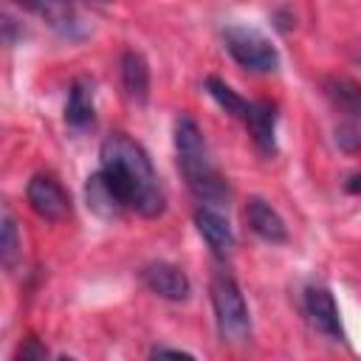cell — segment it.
<instances>
[{"label": "cell", "instance_id": "obj_1", "mask_svg": "<svg viewBox=\"0 0 361 361\" xmlns=\"http://www.w3.org/2000/svg\"><path fill=\"white\" fill-rule=\"evenodd\" d=\"M99 158H102L99 169L107 175V180L113 183V189L118 192L127 209H133L141 217H158L164 212L166 206L164 186L158 180L149 155L138 141H133L124 133H113L102 141Z\"/></svg>", "mask_w": 361, "mask_h": 361}, {"label": "cell", "instance_id": "obj_10", "mask_svg": "<svg viewBox=\"0 0 361 361\" xmlns=\"http://www.w3.org/2000/svg\"><path fill=\"white\" fill-rule=\"evenodd\" d=\"M245 223H248V228H251L259 240H265V243H271V245H279V243L288 240V226H285V220H282L279 212H276L268 200H262V197H248V203H245Z\"/></svg>", "mask_w": 361, "mask_h": 361}, {"label": "cell", "instance_id": "obj_2", "mask_svg": "<svg viewBox=\"0 0 361 361\" xmlns=\"http://www.w3.org/2000/svg\"><path fill=\"white\" fill-rule=\"evenodd\" d=\"M175 152H178V169L186 180L189 192L200 203L220 206L228 195V186L212 161V152L206 147V138H203L197 121L189 116H180L175 121Z\"/></svg>", "mask_w": 361, "mask_h": 361}, {"label": "cell", "instance_id": "obj_3", "mask_svg": "<svg viewBox=\"0 0 361 361\" xmlns=\"http://www.w3.org/2000/svg\"><path fill=\"white\" fill-rule=\"evenodd\" d=\"M209 293H212V307H214V322H217L220 338L228 344L245 341L251 333V319H248V305L243 299L237 279L228 271L217 268L212 274Z\"/></svg>", "mask_w": 361, "mask_h": 361}, {"label": "cell", "instance_id": "obj_13", "mask_svg": "<svg viewBox=\"0 0 361 361\" xmlns=\"http://www.w3.org/2000/svg\"><path fill=\"white\" fill-rule=\"evenodd\" d=\"M121 87L127 99L135 104H144L149 96V68H147V59L135 51H127L121 56Z\"/></svg>", "mask_w": 361, "mask_h": 361}, {"label": "cell", "instance_id": "obj_12", "mask_svg": "<svg viewBox=\"0 0 361 361\" xmlns=\"http://www.w3.org/2000/svg\"><path fill=\"white\" fill-rule=\"evenodd\" d=\"M85 200H87V209L90 212H96L99 217H107V220L110 217H118L127 209L121 203L118 192L113 189V183L107 180V175L102 169L87 178V183H85Z\"/></svg>", "mask_w": 361, "mask_h": 361}, {"label": "cell", "instance_id": "obj_16", "mask_svg": "<svg viewBox=\"0 0 361 361\" xmlns=\"http://www.w3.org/2000/svg\"><path fill=\"white\" fill-rule=\"evenodd\" d=\"M0 251H3V262L11 265L14 254H17V226L11 220V214H3V237H0Z\"/></svg>", "mask_w": 361, "mask_h": 361}, {"label": "cell", "instance_id": "obj_11", "mask_svg": "<svg viewBox=\"0 0 361 361\" xmlns=\"http://www.w3.org/2000/svg\"><path fill=\"white\" fill-rule=\"evenodd\" d=\"M243 124L262 155L276 152V107L271 102H251Z\"/></svg>", "mask_w": 361, "mask_h": 361}, {"label": "cell", "instance_id": "obj_19", "mask_svg": "<svg viewBox=\"0 0 361 361\" xmlns=\"http://www.w3.org/2000/svg\"><path fill=\"white\" fill-rule=\"evenodd\" d=\"M155 355H175V358H180V355H189V353H183V350H166V347H158V350H155Z\"/></svg>", "mask_w": 361, "mask_h": 361}, {"label": "cell", "instance_id": "obj_17", "mask_svg": "<svg viewBox=\"0 0 361 361\" xmlns=\"http://www.w3.org/2000/svg\"><path fill=\"white\" fill-rule=\"evenodd\" d=\"M34 344H37V341L28 338V350H20V358H25V361H28V358H42L45 350H42V347H34Z\"/></svg>", "mask_w": 361, "mask_h": 361}, {"label": "cell", "instance_id": "obj_15", "mask_svg": "<svg viewBox=\"0 0 361 361\" xmlns=\"http://www.w3.org/2000/svg\"><path fill=\"white\" fill-rule=\"evenodd\" d=\"M206 93H209V96H212V99H214V102H217L228 116H234V118H240V121L248 116L251 102H248V99H243V96H240L234 87H228L223 79L209 76V79H206Z\"/></svg>", "mask_w": 361, "mask_h": 361}, {"label": "cell", "instance_id": "obj_9", "mask_svg": "<svg viewBox=\"0 0 361 361\" xmlns=\"http://www.w3.org/2000/svg\"><path fill=\"white\" fill-rule=\"evenodd\" d=\"M195 226H197L200 237L206 240V245L212 248L214 257H228L234 251V231H231L226 214L217 206L200 203V209L195 212Z\"/></svg>", "mask_w": 361, "mask_h": 361}, {"label": "cell", "instance_id": "obj_6", "mask_svg": "<svg viewBox=\"0 0 361 361\" xmlns=\"http://www.w3.org/2000/svg\"><path fill=\"white\" fill-rule=\"evenodd\" d=\"M305 316L307 322L324 333L333 341H344V327H341V316H338V305L333 299V293L324 285H310L305 290Z\"/></svg>", "mask_w": 361, "mask_h": 361}, {"label": "cell", "instance_id": "obj_18", "mask_svg": "<svg viewBox=\"0 0 361 361\" xmlns=\"http://www.w3.org/2000/svg\"><path fill=\"white\" fill-rule=\"evenodd\" d=\"M347 192H350V195H361V172L347 180Z\"/></svg>", "mask_w": 361, "mask_h": 361}, {"label": "cell", "instance_id": "obj_7", "mask_svg": "<svg viewBox=\"0 0 361 361\" xmlns=\"http://www.w3.org/2000/svg\"><path fill=\"white\" fill-rule=\"evenodd\" d=\"M141 279H144V285H147L155 296L169 299V302L186 299V296H189V288H192V285H189V276L183 274V268H178V265H172V262H164V259L144 265Z\"/></svg>", "mask_w": 361, "mask_h": 361}, {"label": "cell", "instance_id": "obj_8", "mask_svg": "<svg viewBox=\"0 0 361 361\" xmlns=\"http://www.w3.org/2000/svg\"><path fill=\"white\" fill-rule=\"evenodd\" d=\"M23 8L34 11L37 17H42L56 34L68 37V39H79L82 37V20L76 14V6L71 0H17Z\"/></svg>", "mask_w": 361, "mask_h": 361}, {"label": "cell", "instance_id": "obj_4", "mask_svg": "<svg viewBox=\"0 0 361 361\" xmlns=\"http://www.w3.org/2000/svg\"><path fill=\"white\" fill-rule=\"evenodd\" d=\"M223 42H226V51L231 54V59L245 68V71H254V73H271L276 71L279 65V54L274 48V42L259 34L257 28H248V25H228L223 31Z\"/></svg>", "mask_w": 361, "mask_h": 361}, {"label": "cell", "instance_id": "obj_5", "mask_svg": "<svg viewBox=\"0 0 361 361\" xmlns=\"http://www.w3.org/2000/svg\"><path fill=\"white\" fill-rule=\"evenodd\" d=\"M25 197H28V206L34 209V214L48 223H59V220L71 217V197L62 189V183L51 175H34L25 186Z\"/></svg>", "mask_w": 361, "mask_h": 361}, {"label": "cell", "instance_id": "obj_14", "mask_svg": "<svg viewBox=\"0 0 361 361\" xmlns=\"http://www.w3.org/2000/svg\"><path fill=\"white\" fill-rule=\"evenodd\" d=\"M65 121L73 130H85L87 124H93V82L90 79H76L68 90V102H65Z\"/></svg>", "mask_w": 361, "mask_h": 361}]
</instances>
